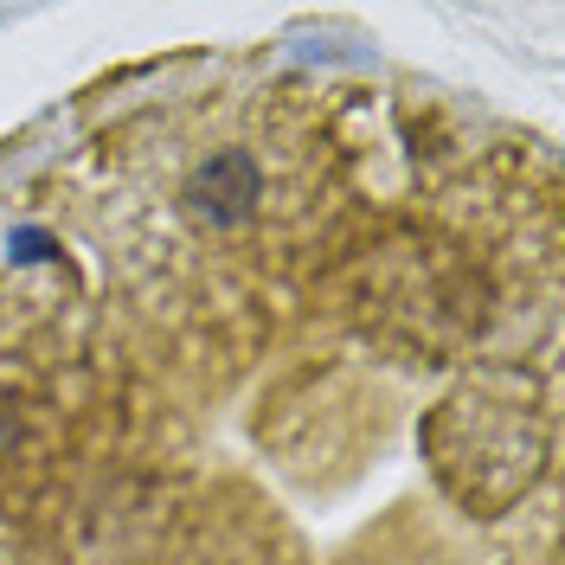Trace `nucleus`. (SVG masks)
Masks as SVG:
<instances>
[{"label":"nucleus","instance_id":"f257e3e1","mask_svg":"<svg viewBox=\"0 0 565 565\" xmlns=\"http://www.w3.org/2000/svg\"><path fill=\"white\" fill-rule=\"evenodd\" d=\"M424 450L437 482L476 514H501L540 482L546 469V424L521 398H494L489 386H469L444 398L424 418Z\"/></svg>","mask_w":565,"mask_h":565},{"label":"nucleus","instance_id":"f03ea898","mask_svg":"<svg viewBox=\"0 0 565 565\" xmlns=\"http://www.w3.org/2000/svg\"><path fill=\"white\" fill-rule=\"evenodd\" d=\"M257 200H264V168H257L250 148H218V154H206L186 174V186H180V206L193 212L200 225H212V232L245 225L250 212H257Z\"/></svg>","mask_w":565,"mask_h":565}]
</instances>
